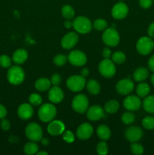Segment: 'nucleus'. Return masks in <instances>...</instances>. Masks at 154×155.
<instances>
[{
	"mask_svg": "<svg viewBox=\"0 0 154 155\" xmlns=\"http://www.w3.org/2000/svg\"><path fill=\"white\" fill-rule=\"evenodd\" d=\"M89 74V70L88 68H83L82 70L81 71V73H80V75L84 77H87Z\"/></svg>",
	"mask_w": 154,
	"mask_h": 155,
	"instance_id": "obj_48",
	"label": "nucleus"
},
{
	"mask_svg": "<svg viewBox=\"0 0 154 155\" xmlns=\"http://www.w3.org/2000/svg\"><path fill=\"white\" fill-rule=\"evenodd\" d=\"M86 89H87L88 92L93 95H97L100 93L101 89V86L100 85L99 82L94 79H91V80L86 81Z\"/></svg>",
	"mask_w": 154,
	"mask_h": 155,
	"instance_id": "obj_23",
	"label": "nucleus"
},
{
	"mask_svg": "<svg viewBox=\"0 0 154 155\" xmlns=\"http://www.w3.org/2000/svg\"><path fill=\"white\" fill-rule=\"evenodd\" d=\"M149 69L145 67H139L133 73V79L135 82L140 83L146 80L149 77Z\"/></svg>",
	"mask_w": 154,
	"mask_h": 155,
	"instance_id": "obj_22",
	"label": "nucleus"
},
{
	"mask_svg": "<svg viewBox=\"0 0 154 155\" xmlns=\"http://www.w3.org/2000/svg\"><path fill=\"white\" fill-rule=\"evenodd\" d=\"M102 40L107 46L116 47L120 42V36L113 27H107L102 34Z\"/></svg>",
	"mask_w": 154,
	"mask_h": 155,
	"instance_id": "obj_4",
	"label": "nucleus"
},
{
	"mask_svg": "<svg viewBox=\"0 0 154 155\" xmlns=\"http://www.w3.org/2000/svg\"><path fill=\"white\" fill-rule=\"evenodd\" d=\"M39 145H37V143L36 142H33V141L27 142L24 146V152L26 154L28 155H33L37 154V152L39 151Z\"/></svg>",
	"mask_w": 154,
	"mask_h": 155,
	"instance_id": "obj_29",
	"label": "nucleus"
},
{
	"mask_svg": "<svg viewBox=\"0 0 154 155\" xmlns=\"http://www.w3.org/2000/svg\"><path fill=\"white\" fill-rule=\"evenodd\" d=\"M68 61L72 65L75 67H82L87 62V56L81 50H73L69 54Z\"/></svg>",
	"mask_w": 154,
	"mask_h": 155,
	"instance_id": "obj_10",
	"label": "nucleus"
},
{
	"mask_svg": "<svg viewBox=\"0 0 154 155\" xmlns=\"http://www.w3.org/2000/svg\"><path fill=\"white\" fill-rule=\"evenodd\" d=\"M50 81H51V85H53V86H59L61 83L62 78L60 74H54L53 75H51Z\"/></svg>",
	"mask_w": 154,
	"mask_h": 155,
	"instance_id": "obj_41",
	"label": "nucleus"
},
{
	"mask_svg": "<svg viewBox=\"0 0 154 155\" xmlns=\"http://www.w3.org/2000/svg\"><path fill=\"white\" fill-rule=\"evenodd\" d=\"M153 4L152 0H139V5L142 8L148 9Z\"/></svg>",
	"mask_w": 154,
	"mask_h": 155,
	"instance_id": "obj_43",
	"label": "nucleus"
},
{
	"mask_svg": "<svg viewBox=\"0 0 154 155\" xmlns=\"http://www.w3.org/2000/svg\"><path fill=\"white\" fill-rule=\"evenodd\" d=\"M128 6L125 3L119 2L113 6L111 10V15L116 20H122L126 18L128 14Z\"/></svg>",
	"mask_w": 154,
	"mask_h": 155,
	"instance_id": "obj_13",
	"label": "nucleus"
},
{
	"mask_svg": "<svg viewBox=\"0 0 154 155\" xmlns=\"http://www.w3.org/2000/svg\"><path fill=\"white\" fill-rule=\"evenodd\" d=\"M121 119H122V123L124 124H125V125H131L135 120V116L132 113V111L128 110V111L122 114Z\"/></svg>",
	"mask_w": 154,
	"mask_h": 155,
	"instance_id": "obj_33",
	"label": "nucleus"
},
{
	"mask_svg": "<svg viewBox=\"0 0 154 155\" xmlns=\"http://www.w3.org/2000/svg\"><path fill=\"white\" fill-rule=\"evenodd\" d=\"M79 39V38L78 34L75 32H69V33H66V35L63 36L61 39V42H60L62 48L67 50L73 48L78 43Z\"/></svg>",
	"mask_w": 154,
	"mask_h": 155,
	"instance_id": "obj_16",
	"label": "nucleus"
},
{
	"mask_svg": "<svg viewBox=\"0 0 154 155\" xmlns=\"http://www.w3.org/2000/svg\"><path fill=\"white\" fill-rule=\"evenodd\" d=\"M0 127L1 129L4 131H8V130H10L11 128V123L8 120L5 119V118H3L1 120V123H0Z\"/></svg>",
	"mask_w": 154,
	"mask_h": 155,
	"instance_id": "obj_42",
	"label": "nucleus"
},
{
	"mask_svg": "<svg viewBox=\"0 0 154 155\" xmlns=\"http://www.w3.org/2000/svg\"><path fill=\"white\" fill-rule=\"evenodd\" d=\"M98 71L104 78H112L116 73V65L111 59L104 58L98 64Z\"/></svg>",
	"mask_w": 154,
	"mask_h": 155,
	"instance_id": "obj_5",
	"label": "nucleus"
},
{
	"mask_svg": "<svg viewBox=\"0 0 154 155\" xmlns=\"http://www.w3.org/2000/svg\"><path fill=\"white\" fill-rule=\"evenodd\" d=\"M12 59L6 54L0 56V66L3 68H9L11 66Z\"/></svg>",
	"mask_w": 154,
	"mask_h": 155,
	"instance_id": "obj_39",
	"label": "nucleus"
},
{
	"mask_svg": "<svg viewBox=\"0 0 154 155\" xmlns=\"http://www.w3.org/2000/svg\"><path fill=\"white\" fill-rule=\"evenodd\" d=\"M142 106V101L137 95H128L123 101V107L129 111H136Z\"/></svg>",
	"mask_w": 154,
	"mask_h": 155,
	"instance_id": "obj_12",
	"label": "nucleus"
},
{
	"mask_svg": "<svg viewBox=\"0 0 154 155\" xmlns=\"http://www.w3.org/2000/svg\"><path fill=\"white\" fill-rule=\"evenodd\" d=\"M34 110L33 105L29 103H23L18 107V115L21 120H27L33 116Z\"/></svg>",
	"mask_w": 154,
	"mask_h": 155,
	"instance_id": "obj_20",
	"label": "nucleus"
},
{
	"mask_svg": "<svg viewBox=\"0 0 154 155\" xmlns=\"http://www.w3.org/2000/svg\"><path fill=\"white\" fill-rule=\"evenodd\" d=\"M64 27L66 29H69L72 27V22H71L70 20H66V21H65L64 23Z\"/></svg>",
	"mask_w": 154,
	"mask_h": 155,
	"instance_id": "obj_50",
	"label": "nucleus"
},
{
	"mask_svg": "<svg viewBox=\"0 0 154 155\" xmlns=\"http://www.w3.org/2000/svg\"><path fill=\"white\" fill-rule=\"evenodd\" d=\"M42 145H43L44 146H48L49 145V139H47V138H42V139L40 140Z\"/></svg>",
	"mask_w": 154,
	"mask_h": 155,
	"instance_id": "obj_49",
	"label": "nucleus"
},
{
	"mask_svg": "<svg viewBox=\"0 0 154 155\" xmlns=\"http://www.w3.org/2000/svg\"><path fill=\"white\" fill-rule=\"evenodd\" d=\"M143 110L149 114H154V95H147L142 101Z\"/></svg>",
	"mask_w": 154,
	"mask_h": 155,
	"instance_id": "obj_26",
	"label": "nucleus"
},
{
	"mask_svg": "<svg viewBox=\"0 0 154 155\" xmlns=\"http://www.w3.org/2000/svg\"><path fill=\"white\" fill-rule=\"evenodd\" d=\"M61 14L66 20H71L75 16V11L73 8L69 5H65L61 8Z\"/></svg>",
	"mask_w": 154,
	"mask_h": 155,
	"instance_id": "obj_30",
	"label": "nucleus"
},
{
	"mask_svg": "<svg viewBox=\"0 0 154 155\" xmlns=\"http://www.w3.org/2000/svg\"><path fill=\"white\" fill-rule=\"evenodd\" d=\"M66 130L65 124L62 121L59 120H53L51 122H49V124L47 127V131L51 136H57L63 134V132Z\"/></svg>",
	"mask_w": 154,
	"mask_h": 155,
	"instance_id": "obj_18",
	"label": "nucleus"
},
{
	"mask_svg": "<svg viewBox=\"0 0 154 155\" xmlns=\"http://www.w3.org/2000/svg\"><path fill=\"white\" fill-rule=\"evenodd\" d=\"M86 85L85 77L81 75H72L66 80V86L73 92H79L83 90Z\"/></svg>",
	"mask_w": 154,
	"mask_h": 155,
	"instance_id": "obj_8",
	"label": "nucleus"
},
{
	"mask_svg": "<svg viewBox=\"0 0 154 155\" xmlns=\"http://www.w3.org/2000/svg\"><path fill=\"white\" fill-rule=\"evenodd\" d=\"M57 108L53 103H45L42 104L38 110V117L43 123H49L55 118Z\"/></svg>",
	"mask_w": 154,
	"mask_h": 155,
	"instance_id": "obj_2",
	"label": "nucleus"
},
{
	"mask_svg": "<svg viewBox=\"0 0 154 155\" xmlns=\"http://www.w3.org/2000/svg\"><path fill=\"white\" fill-rule=\"evenodd\" d=\"M18 139L17 136H11L10 137H9V141H10L11 142H12V143H15L16 142H18Z\"/></svg>",
	"mask_w": 154,
	"mask_h": 155,
	"instance_id": "obj_51",
	"label": "nucleus"
},
{
	"mask_svg": "<svg viewBox=\"0 0 154 155\" xmlns=\"http://www.w3.org/2000/svg\"><path fill=\"white\" fill-rule=\"evenodd\" d=\"M154 49V41L149 36L139 38L136 43V50L141 55H148Z\"/></svg>",
	"mask_w": 154,
	"mask_h": 155,
	"instance_id": "obj_6",
	"label": "nucleus"
},
{
	"mask_svg": "<svg viewBox=\"0 0 154 155\" xmlns=\"http://www.w3.org/2000/svg\"><path fill=\"white\" fill-rule=\"evenodd\" d=\"M62 135H63V139L67 143H72L75 141V136L70 130H65Z\"/></svg>",
	"mask_w": 154,
	"mask_h": 155,
	"instance_id": "obj_40",
	"label": "nucleus"
},
{
	"mask_svg": "<svg viewBox=\"0 0 154 155\" xmlns=\"http://www.w3.org/2000/svg\"><path fill=\"white\" fill-rule=\"evenodd\" d=\"M48 100L53 104H59L64 98V93L59 86H53L48 90Z\"/></svg>",
	"mask_w": 154,
	"mask_h": 155,
	"instance_id": "obj_19",
	"label": "nucleus"
},
{
	"mask_svg": "<svg viewBox=\"0 0 154 155\" xmlns=\"http://www.w3.org/2000/svg\"><path fill=\"white\" fill-rule=\"evenodd\" d=\"M134 83L131 79L125 78L119 80L116 85V90L122 95H128L133 92Z\"/></svg>",
	"mask_w": 154,
	"mask_h": 155,
	"instance_id": "obj_11",
	"label": "nucleus"
},
{
	"mask_svg": "<svg viewBox=\"0 0 154 155\" xmlns=\"http://www.w3.org/2000/svg\"><path fill=\"white\" fill-rule=\"evenodd\" d=\"M102 56L104 58H110L112 56V51L109 46L105 47L104 49L102 50Z\"/></svg>",
	"mask_w": 154,
	"mask_h": 155,
	"instance_id": "obj_44",
	"label": "nucleus"
},
{
	"mask_svg": "<svg viewBox=\"0 0 154 155\" xmlns=\"http://www.w3.org/2000/svg\"><path fill=\"white\" fill-rule=\"evenodd\" d=\"M92 25H93V28H95L96 30L104 31L108 27V23L106 20L102 19V18H98L92 23Z\"/></svg>",
	"mask_w": 154,
	"mask_h": 155,
	"instance_id": "obj_32",
	"label": "nucleus"
},
{
	"mask_svg": "<svg viewBox=\"0 0 154 155\" xmlns=\"http://www.w3.org/2000/svg\"><path fill=\"white\" fill-rule=\"evenodd\" d=\"M97 153L99 155H106L109 151V148L105 141H101L97 145Z\"/></svg>",
	"mask_w": 154,
	"mask_h": 155,
	"instance_id": "obj_37",
	"label": "nucleus"
},
{
	"mask_svg": "<svg viewBox=\"0 0 154 155\" xmlns=\"http://www.w3.org/2000/svg\"><path fill=\"white\" fill-rule=\"evenodd\" d=\"M148 69L152 73H154V54H152L150 58H149L147 62Z\"/></svg>",
	"mask_w": 154,
	"mask_h": 155,
	"instance_id": "obj_45",
	"label": "nucleus"
},
{
	"mask_svg": "<svg viewBox=\"0 0 154 155\" xmlns=\"http://www.w3.org/2000/svg\"><path fill=\"white\" fill-rule=\"evenodd\" d=\"M72 27L78 33L87 34L91 30L93 25L88 18L85 16H78L72 21Z\"/></svg>",
	"mask_w": 154,
	"mask_h": 155,
	"instance_id": "obj_3",
	"label": "nucleus"
},
{
	"mask_svg": "<svg viewBox=\"0 0 154 155\" xmlns=\"http://www.w3.org/2000/svg\"><path fill=\"white\" fill-rule=\"evenodd\" d=\"M94 133V128L89 123L80 124L76 130V136L80 140H87L90 139Z\"/></svg>",
	"mask_w": 154,
	"mask_h": 155,
	"instance_id": "obj_17",
	"label": "nucleus"
},
{
	"mask_svg": "<svg viewBox=\"0 0 154 155\" xmlns=\"http://www.w3.org/2000/svg\"><path fill=\"white\" fill-rule=\"evenodd\" d=\"M111 60L114 62L115 64H123L124 62L126 60V55L124 52L121 51H115L113 54H112L111 56Z\"/></svg>",
	"mask_w": 154,
	"mask_h": 155,
	"instance_id": "obj_31",
	"label": "nucleus"
},
{
	"mask_svg": "<svg viewBox=\"0 0 154 155\" xmlns=\"http://www.w3.org/2000/svg\"><path fill=\"white\" fill-rule=\"evenodd\" d=\"M148 36L151 38H154V22H152L147 28Z\"/></svg>",
	"mask_w": 154,
	"mask_h": 155,
	"instance_id": "obj_47",
	"label": "nucleus"
},
{
	"mask_svg": "<svg viewBox=\"0 0 154 155\" xmlns=\"http://www.w3.org/2000/svg\"><path fill=\"white\" fill-rule=\"evenodd\" d=\"M67 60V57H66V55L62 54H57L56 56H54V58H53V62H54V64L57 67H62L66 63Z\"/></svg>",
	"mask_w": 154,
	"mask_h": 155,
	"instance_id": "obj_38",
	"label": "nucleus"
},
{
	"mask_svg": "<svg viewBox=\"0 0 154 155\" xmlns=\"http://www.w3.org/2000/svg\"><path fill=\"white\" fill-rule=\"evenodd\" d=\"M37 154V155H48V153L47 152V151H38L37 154Z\"/></svg>",
	"mask_w": 154,
	"mask_h": 155,
	"instance_id": "obj_52",
	"label": "nucleus"
},
{
	"mask_svg": "<svg viewBox=\"0 0 154 155\" xmlns=\"http://www.w3.org/2000/svg\"><path fill=\"white\" fill-rule=\"evenodd\" d=\"M130 149L131 151L135 155H141L144 152V148L143 145L140 143H137V142H131L130 145Z\"/></svg>",
	"mask_w": 154,
	"mask_h": 155,
	"instance_id": "obj_35",
	"label": "nucleus"
},
{
	"mask_svg": "<svg viewBox=\"0 0 154 155\" xmlns=\"http://www.w3.org/2000/svg\"><path fill=\"white\" fill-rule=\"evenodd\" d=\"M150 92V86L148 83L140 82L136 87V93L140 98H143L149 95Z\"/></svg>",
	"mask_w": 154,
	"mask_h": 155,
	"instance_id": "obj_27",
	"label": "nucleus"
},
{
	"mask_svg": "<svg viewBox=\"0 0 154 155\" xmlns=\"http://www.w3.org/2000/svg\"><path fill=\"white\" fill-rule=\"evenodd\" d=\"M150 83L154 86V73H152V75L150 76Z\"/></svg>",
	"mask_w": 154,
	"mask_h": 155,
	"instance_id": "obj_53",
	"label": "nucleus"
},
{
	"mask_svg": "<svg viewBox=\"0 0 154 155\" xmlns=\"http://www.w3.org/2000/svg\"><path fill=\"white\" fill-rule=\"evenodd\" d=\"M85 113L87 118L89 120L98 121L104 117L105 114V110L101 106L95 104V105L88 107Z\"/></svg>",
	"mask_w": 154,
	"mask_h": 155,
	"instance_id": "obj_15",
	"label": "nucleus"
},
{
	"mask_svg": "<svg viewBox=\"0 0 154 155\" xmlns=\"http://www.w3.org/2000/svg\"><path fill=\"white\" fill-rule=\"evenodd\" d=\"M28 52L24 48H18L12 54L11 59L16 64H22L28 59Z\"/></svg>",
	"mask_w": 154,
	"mask_h": 155,
	"instance_id": "obj_21",
	"label": "nucleus"
},
{
	"mask_svg": "<svg viewBox=\"0 0 154 155\" xmlns=\"http://www.w3.org/2000/svg\"><path fill=\"white\" fill-rule=\"evenodd\" d=\"M51 87V83L50 80L45 77H41L38 79L35 83V88L39 92H46L49 90Z\"/></svg>",
	"mask_w": 154,
	"mask_h": 155,
	"instance_id": "obj_25",
	"label": "nucleus"
},
{
	"mask_svg": "<svg viewBox=\"0 0 154 155\" xmlns=\"http://www.w3.org/2000/svg\"><path fill=\"white\" fill-rule=\"evenodd\" d=\"M143 130L137 126H131L128 127L125 132V136L130 142H138L143 137Z\"/></svg>",
	"mask_w": 154,
	"mask_h": 155,
	"instance_id": "obj_14",
	"label": "nucleus"
},
{
	"mask_svg": "<svg viewBox=\"0 0 154 155\" xmlns=\"http://www.w3.org/2000/svg\"><path fill=\"white\" fill-rule=\"evenodd\" d=\"M97 135H98V138L101 139L102 141H107L109 140L111 137V130L105 124H101L99 127L97 128L96 130Z\"/></svg>",
	"mask_w": 154,
	"mask_h": 155,
	"instance_id": "obj_24",
	"label": "nucleus"
},
{
	"mask_svg": "<svg viewBox=\"0 0 154 155\" xmlns=\"http://www.w3.org/2000/svg\"><path fill=\"white\" fill-rule=\"evenodd\" d=\"M71 105L76 113L84 114L89 107L88 98L84 94H79L73 98Z\"/></svg>",
	"mask_w": 154,
	"mask_h": 155,
	"instance_id": "obj_9",
	"label": "nucleus"
},
{
	"mask_svg": "<svg viewBox=\"0 0 154 155\" xmlns=\"http://www.w3.org/2000/svg\"><path fill=\"white\" fill-rule=\"evenodd\" d=\"M25 135L27 139L33 142H40L43 137V131L39 124L36 123H30L26 127Z\"/></svg>",
	"mask_w": 154,
	"mask_h": 155,
	"instance_id": "obj_7",
	"label": "nucleus"
},
{
	"mask_svg": "<svg viewBox=\"0 0 154 155\" xmlns=\"http://www.w3.org/2000/svg\"><path fill=\"white\" fill-rule=\"evenodd\" d=\"M7 80L11 85L18 86L24 83L25 80V72L19 65H14L9 68L7 73Z\"/></svg>",
	"mask_w": 154,
	"mask_h": 155,
	"instance_id": "obj_1",
	"label": "nucleus"
},
{
	"mask_svg": "<svg viewBox=\"0 0 154 155\" xmlns=\"http://www.w3.org/2000/svg\"><path fill=\"white\" fill-rule=\"evenodd\" d=\"M7 114L8 111L6 107L3 104H0V120L5 118V117L7 116Z\"/></svg>",
	"mask_w": 154,
	"mask_h": 155,
	"instance_id": "obj_46",
	"label": "nucleus"
},
{
	"mask_svg": "<svg viewBox=\"0 0 154 155\" xmlns=\"http://www.w3.org/2000/svg\"><path fill=\"white\" fill-rule=\"evenodd\" d=\"M104 109L105 112H107V114H110L116 113L119 109V101L116 99L109 100L104 104Z\"/></svg>",
	"mask_w": 154,
	"mask_h": 155,
	"instance_id": "obj_28",
	"label": "nucleus"
},
{
	"mask_svg": "<svg viewBox=\"0 0 154 155\" xmlns=\"http://www.w3.org/2000/svg\"><path fill=\"white\" fill-rule=\"evenodd\" d=\"M152 2H153V4H154V0H152Z\"/></svg>",
	"mask_w": 154,
	"mask_h": 155,
	"instance_id": "obj_54",
	"label": "nucleus"
},
{
	"mask_svg": "<svg viewBox=\"0 0 154 155\" xmlns=\"http://www.w3.org/2000/svg\"><path fill=\"white\" fill-rule=\"evenodd\" d=\"M29 102L33 106H39L42 103V97L38 93H32L29 96Z\"/></svg>",
	"mask_w": 154,
	"mask_h": 155,
	"instance_id": "obj_36",
	"label": "nucleus"
},
{
	"mask_svg": "<svg viewBox=\"0 0 154 155\" xmlns=\"http://www.w3.org/2000/svg\"><path fill=\"white\" fill-rule=\"evenodd\" d=\"M141 125L145 130H154V117L152 116H146L143 118L141 121Z\"/></svg>",
	"mask_w": 154,
	"mask_h": 155,
	"instance_id": "obj_34",
	"label": "nucleus"
}]
</instances>
